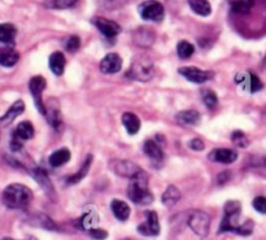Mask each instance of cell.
Here are the masks:
<instances>
[{
    "label": "cell",
    "mask_w": 266,
    "mask_h": 240,
    "mask_svg": "<svg viewBox=\"0 0 266 240\" xmlns=\"http://www.w3.org/2000/svg\"><path fill=\"white\" fill-rule=\"evenodd\" d=\"M153 74H155V65H153L151 59L146 56V55L135 56L129 72H127V77L135 81H141V82L151 81Z\"/></svg>",
    "instance_id": "3957f363"
},
{
    "label": "cell",
    "mask_w": 266,
    "mask_h": 240,
    "mask_svg": "<svg viewBox=\"0 0 266 240\" xmlns=\"http://www.w3.org/2000/svg\"><path fill=\"white\" fill-rule=\"evenodd\" d=\"M179 200H180V191L175 186L168 187V189L165 190V192L163 194V197H161V201H163L164 205L169 206V208L174 206Z\"/></svg>",
    "instance_id": "4dcf8cb0"
},
{
    "label": "cell",
    "mask_w": 266,
    "mask_h": 240,
    "mask_svg": "<svg viewBox=\"0 0 266 240\" xmlns=\"http://www.w3.org/2000/svg\"><path fill=\"white\" fill-rule=\"evenodd\" d=\"M92 23L97 28V30L104 35V37L109 38H116L121 33V26L118 25L115 21L108 20V18L104 17H95L92 20Z\"/></svg>",
    "instance_id": "7c38bea8"
},
{
    "label": "cell",
    "mask_w": 266,
    "mask_h": 240,
    "mask_svg": "<svg viewBox=\"0 0 266 240\" xmlns=\"http://www.w3.org/2000/svg\"><path fill=\"white\" fill-rule=\"evenodd\" d=\"M263 68H265V70H266V56H265V59H263Z\"/></svg>",
    "instance_id": "f6af8a7d"
},
{
    "label": "cell",
    "mask_w": 266,
    "mask_h": 240,
    "mask_svg": "<svg viewBox=\"0 0 266 240\" xmlns=\"http://www.w3.org/2000/svg\"><path fill=\"white\" fill-rule=\"evenodd\" d=\"M22 148V140L18 139L15 134H13V139L11 140V149L13 152H17Z\"/></svg>",
    "instance_id": "7bdbcfd3"
},
{
    "label": "cell",
    "mask_w": 266,
    "mask_h": 240,
    "mask_svg": "<svg viewBox=\"0 0 266 240\" xmlns=\"http://www.w3.org/2000/svg\"><path fill=\"white\" fill-rule=\"evenodd\" d=\"M91 163H92V156L91 154H89L87 156V158L85 160V163L82 164V166H81V169L78 170L75 174L70 175V177L66 178V184H69V186H73V184H78V183L81 182V180L83 179V178L86 177L87 173L90 172V168H91Z\"/></svg>",
    "instance_id": "cb8c5ba5"
},
{
    "label": "cell",
    "mask_w": 266,
    "mask_h": 240,
    "mask_svg": "<svg viewBox=\"0 0 266 240\" xmlns=\"http://www.w3.org/2000/svg\"><path fill=\"white\" fill-rule=\"evenodd\" d=\"M187 2H189L190 8L201 17H206L212 13V7L208 0H187Z\"/></svg>",
    "instance_id": "f1b7e54d"
},
{
    "label": "cell",
    "mask_w": 266,
    "mask_h": 240,
    "mask_svg": "<svg viewBox=\"0 0 266 240\" xmlns=\"http://www.w3.org/2000/svg\"><path fill=\"white\" fill-rule=\"evenodd\" d=\"M231 142L239 148H246L249 146V140L247 138V135L244 134L241 130H235L231 134Z\"/></svg>",
    "instance_id": "8d00e7d4"
},
{
    "label": "cell",
    "mask_w": 266,
    "mask_h": 240,
    "mask_svg": "<svg viewBox=\"0 0 266 240\" xmlns=\"http://www.w3.org/2000/svg\"><path fill=\"white\" fill-rule=\"evenodd\" d=\"M33 196L34 195L29 187L20 183H12L4 189L2 200L9 209H25L33 201Z\"/></svg>",
    "instance_id": "6da1fadb"
},
{
    "label": "cell",
    "mask_w": 266,
    "mask_h": 240,
    "mask_svg": "<svg viewBox=\"0 0 266 240\" xmlns=\"http://www.w3.org/2000/svg\"><path fill=\"white\" fill-rule=\"evenodd\" d=\"M111 209H112V213L115 215V217L117 218L118 221H126L127 218L130 217V206L122 200H113L111 203Z\"/></svg>",
    "instance_id": "484cf974"
},
{
    "label": "cell",
    "mask_w": 266,
    "mask_h": 240,
    "mask_svg": "<svg viewBox=\"0 0 266 240\" xmlns=\"http://www.w3.org/2000/svg\"><path fill=\"white\" fill-rule=\"evenodd\" d=\"M225 216H223V220L221 222L220 226V234L222 232H235L237 229V221H239V216H241L242 211V205L239 201L236 200H230L225 204Z\"/></svg>",
    "instance_id": "277c9868"
},
{
    "label": "cell",
    "mask_w": 266,
    "mask_h": 240,
    "mask_svg": "<svg viewBox=\"0 0 266 240\" xmlns=\"http://www.w3.org/2000/svg\"><path fill=\"white\" fill-rule=\"evenodd\" d=\"M236 158H237V152H235L234 149H229V148L213 149V151L209 153V160L213 161V163L232 164L234 161H236Z\"/></svg>",
    "instance_id": "e0dca14e"
},
{
    "label": "cell",
    "mask_w": 266,
    "mask_h": 240,
    "mask_svg": "<svg viewBox=\"0 0 266 240\" xmlns=\"http://www.w3.org/2000/svg\"><path fill=\"white\" fill-rule=\"evenodd\" d=\"M146 222L138 226V232L144 236H157L160 234V221H158L157 213L153 210H147Z\"/></svg>",
    "instance_id": "8fae6325"
},
{
    "label": "cell",
    "mask_w": 266,
    "mask_h": 240,
    "mask_svg": "<svg viewBox=\"0 0 266 240\" xmlns=\"http://www.w3.org/2000/svg\"><path fill=\"white\" fill-rule=\"evenodd\" d=\"M48 65L51 72L54 73L55 75H61L65 70V65H66V60L65 56H64L63 52H54V54L49 56L48 60Z\"/></svg>",
    "instance_id": "7402d4cb"
},
{
    "label": "cell",
    "mask_w": 266,
    "mask_h": 240,
    "mask_svg": "<svg viewBox=\"0 0 266 240\" xmlns=\"http://www.w3.org/2000/svg\"><path fill=\"white\" fill-rule=\"evenodd\" d=\"M46 86H47V81L44 79V77H42V75H35V77H33L29 82V90L33 99H34L35 106H37L38 111H39L43 116L44 113H46V105H44L43 100H42V94H43Z\"/></svg>",
    "instance_id": "52a82bcc"
},
{
    "label": "cell",
    "mask_w": 266,
    "mask_h": 240,
    "mask_svg": "<svg viewBox=\"0 0 266 240\" xmlns=\"http://www.w3.org/2000/svg\"><path fill=\"white\" fill-rule=\"evenodd\" d=\"M189 227L194 234L200 237H206L210 229V217L205 211L196 210L189 217Z\"/></svg>",
    "instance_id": "8992f818"
},
{
    "label": "cell",
    "mask_w": 266,
    "mask_h": 240,
    "mask_svg": "<svg viewBox=\"0 0 266 240\" xmlns=\"http://www.w3.org/2000/svg\"><path fill=\"white\" fill-rule=\"evenodd\" d=\"M65 48L68 49L69 52H72V54L77 52L78 49L81 48L79 37H77V35H72V37H69L65 43Z\"/></svg>",
    "instance_id": "f35d334b"
},
{
    "label": "cell",
    "mask_w": 266,
    "mask_h": 240,
    "mask_svg": "<svg viewBox=\"0 0 266 240\" xmlns=\"http://www.w3.org/2000/svg\"><path fill=\"white\" fill-rule=\"evenodd\" d=\"M231 11L236 15H246L253 7L255 0H229Z\"/></svg>",
    "instance_id": "d6a6232c"
},
{
    "label": "cell",
    "mask_w": 266,
    "mask_h": 240,
    "mask_svg": "<svg viewBox=\"0 0 266 240\" xmlns=\"http://www.w3.org/2000/svg\"><path fill=\"white\" fill-rule=\"evenodd\" d=\"M253 229H255V223H253V221L248 220L244 223H242V225L237 226L235 234L242 235V236H249L253 232Z\"/></svg>",
    "instance_id": "74e56055"
},
{
    "label": "cell",
    "mask_w": 266,
    "mask_h": 240,
    "mask_svg": "<svg viewBox=\"0 0 266 240\" xmlns=\"http://www.w3.org/2000/svg\"><path fill=\"white\" fill-rule=\"evenodd\" d=\"M182 77L186 78L187 81L192 83H200L206 82V81H210L215 77V73L209 72V70H203V69H199L196 66H184V68H179L178 70Z\"/></svg>",
    "instance_id": "30bf717a"
},
{
    "label": "cell",
    "mask_w": 266,
    "mask_h": 240,
    "mask_svg": "<svg viewBox=\"0 0 266 240\" xmlns=\"http://www.w3.org/2000/svg\"><path fill=\"white\" fill-rule=\"evenodd\" d=\"M111 168L113 169V172L117 175L123 178H129V179H131V178L137 177L142 172H144L141 166L135 165L134 163L127 160H113L111 163Z\"/></svg>",
    "instance_id": "9c48e42d"
},
{
    "label": "cell",
    "mask_w": 266,
    "mask_h": 240,
    "mask_svg": "<svg viewBox=\"0 0 266 240\" xmlns=\"http://www.w3.org/2000/svg\"><path fill=\"white\" fill-rule=\"evenodd\" d=\"M195 52L194 44H191L187 40H180L177 46V54L180 59H189L191 58Z\"/></svg>",
    "instance_id": "e575fe53"
},
{
    "label": "cell",
    "mask_w": 266,
    "mask_h": 240,
    "mask_svg": "<svg viewBox=\"0 0 266 240\" xmlns=\"http://www.w3.org/2000/svg\"><path fill=\"white\" fill-rule=\"evenodd\" d=\"M256 211L261 213V215H266V196H257L255 197V200L252 203Z\"/></svg>",
    "instance_id": "ab89813d"
},
{
    "label": "cell",
    "mask_w": 266,
    "mask_h": 240,
    "mask_svg": "<svg viewBox=\"0 0 266 240\" xmlns=\"http://www.w3.org/2000/svg\"><path fill=\"white\" fill-rule=\"evenodd\" d=\"M70 157H72V154H70V151L68 148H60L49 156V165L54 166V168H60V166L65 165L70 160Z\"/></svg>",
    "instance_id": "4316f807"
},
{
    "label": "cell",
    "mask_w": 266,
    "mask_h": 240,
    "mask_svg": "<svg viewBox=\"0 0 266 240\" xmlns=\"http://www.w3.org/2000/svg\"><path fill=\"white\" fill-rule=\"evenodd\" d=\"M78 0H44L43 6L52 9H66L74 6Z\"/></svg>",
    "instance_id": "836d02e7"
},
{
    "label": "cell",
    "mask_w": 266,
    "mask_h": 240,
    "mask_svg": "<svg viewBox=\"0 0 266 240\" xmlns=\"http://www.w3.org/2000/svg\"><path fill=\"white\" fill-rule=\"evenodd\" d=\"M127 195L130 200L138 205H149L153 201V195L148 189V175L146 172H142L139 175L130 179Z\"/></svg>",
    "instance_id": "7a4b0ae2"
},
{
    "label": "cell",
    "mask_w": 266,
    "mask_h": 240,
    "mask_svg": "<svg viewBox=\"0 0 266 240\" xmlns=\"http://www.w3.org/2000/svg\"><path fill=\"white\" fill-rule=\"evenodd\" d=\"M99 68L104 74H115V73L120 72L122 68V59L118 54L111 52L104 56L103 60L99 64Z\"/></svg>",
    "instance_id": "4fadbf2b"
},
{
    "label": "cell",
    "mask_w": 266,
    "mask_h": 240,
    "mask_svg": "<svg viewBox=\"0 0 266 240\" xmlns=\"http://www.w3.org/2000/svg\"><path fill=\"white\" fill-rule=\"evenodd\" d=\"M164 142H157V139H148L143 146L144 153L155 164H161L164 161Z\"/></svg>",
    "instance_id": "5bb4252c"
},
{
    "label": "cell",
    "mask_w": 266,
    "mask_h": 240,
    "mask_svg": "<svg viewBox=\"0 0 266 240\" xmlns=\"http://www.w3.org/2000/svg\"><path fill=\"white\" fill-rule=\"evenodd\" d=\"M20 60V54L12 47H2L0 48V65L4 68H12Z\"/></svg>",
    "instance_id": "ffe728a7"
},
{
    "label": "cell",
    "mask_w": 266,
    "mask_h": 240,
    "mask_svg": "<svg viewBox=\"0 0 266 240\" xmlns=\"http://www.w3.org/2000/svg\"><path fill=\"white\" fill-rule=\"evenodd\" d=\"M235 83L237 86L242 87L244 91H248L251 94H255V92L262 90L263 85L260 81V78L256 74H253L252 72H241L235 75Z\"/></svg>",
    "instance_id": "ba28073f"
},
{
    "label": "cell",
    "mask_w": 266,
    "mask_h": 240,
    "mask_svg": "<svg viewBox=\"0 0 266 240\" xmlns=\"http://www.w3.org/2000/svg\"><path fill=\"white\" fill-rule=\"evenodd\" d=\"M32 175H33V178L37 180L38 184L43 189V191L46 192L47 196H48L49 199H56V191H55L54 184H52L51 179H49V177H48V174L46 173V170H43V169H40V168H37L33 170Z\"/></svg>",
    "instance_id": "9a60e30c"
},
{
    "label": "cell",
    "mask_w": 266,
    "mask_h": 240,
    "mask_svg": "<svg viewBox=\"0 0 266 240\" xmlns=\"http://www.w3.org/2000/svg\"><path fill=\"white\" fill-rule=\"evenodd\" d=\"M175 120L182 126H196L200 123L201 116L199 112L189 109V111H180L179 113H177Z\"/></svg>",
    "instance_id": "d6986e66"
},
{
    "label": "cell",
    "mask_w": 266,
    "mask_h": 240,
    "mask_svg": "<svg viewBox=\"0 0 266 240\" xmlns=\"http://www.w3.org/2000/svg\"><path fill=\"white\" fill-rule=\"evenodd\" d=\"M134 42L138 44V46L144 47H151L155 42V34L148 29H138L137 32L134 33Z\"/></svg>",
    "instance_id": "d4e9b609"
},
{
    "label": "cell",
    "mask_w": 266,
    "mask_h": 240,
    "mask_svg": "<svg viewBox=\"0 0 266 240\" xmlns=\"http://www.w3.org/2000/svg\"><path fill=\"white\" fill-rule=\"evenodd\" d=\"M229 179H230V172H222L220 175H218V182H220V184H225Z\"/></svg>",
    "instance_id": "ee69618b"
},
{
    "label": "cell",
    "mask_w": 266,
    "mask_h": 240,
    "mask_svg": "<svg viewBox=\"0 0 266 240\" xmlns=\"http://www.w3.org/2000/svg\"><path fill=\"white\" fill-rule=\"evenodd\" d=\"M189 146H190V148L194 149V151L200 152V151H203L204 147H205V144H204V142L201 139H199V138H195V139L190 140Z\"/></svg>",
    "instance_id": "b9f144b4"
},
{
    "label": "cell",
    "mask_w": 266,
    "mask_h": 240,
    "mask_svg": "<svg viewBox=\"0 0 266 240\" xmlns=\"http://www.w3.org/2000/svg\"><path fill=\"white\" fill-rule=\"evenodd\" d=\"M97 223H99V215L94 208L87 209L82 215V217L79 218V227L82 230H86V231L95 229Z\"/></svg>",
    "instance_id": "44dd1931"
},
{
    "label": "cell",
    "mask_w": 266,
    "mask_h": 240,
    "mask_svg": "<svg viewBox=\"0 0 266 240\" xmlns=\"http://www.w3.org/2000/svg\"><path fill=\"white\" fill-rule=\"evenodd\" d=\"M89 234H90V236L95 240H105L107 237H108V232H107L105 230L96 229V227L92 230H90Z\"/></svg>",
    "instance_id": "60d3db41"
},
{
    "label": "cell",
    "mask_w": 266,
    "mask_h": 240,
    "mask_svg": "<svg viewBox=\"0 0 266 240\" xmlns=\"http://www.w3.org/2000/svg\"><path fill=\"white\" fill-rule=\"evenodd\" d=\"M44 105H46V113H44V116H46V118L48 120L49 125H51L54 129L59 130L60 129L61 123H63L59 103L55 100V99H51L48 105H47V104H44Z\"/></svg>",
    "instance_id": "ac0fdd59"
},
{
    "label": "cell",
    "mask_w": 266,
    "mask_h": 240,
    "mask_svg": "<svg viewBox=\"0 0 266 240\" xmlns=\"http://www.w3.org/2000/svg\"><path fill=\"white\" fill-rule=\"evenodd\" d=\"M17 29L12 23H0V42L2 43L12 44L15 43Z\"/></svg>",
    "instance_id": "83f0119b"
},
{
    "label": "cell",
    "mask_w": 266,
    "mask_h": 240,
    "mask_svg": "<svg viewBox=\"0 0 266 240\" xmlns=\"http://www.w3.org/2000/svg\"><path fill=\"white\" fill-rule=\"evenodd\" d=\"M29 222L32 223V225L38 226V227H42V229L58 230V226L55 225L54 221H52L48 216L43 215V213H38V215L32 216Z\"/></svg>",
    "instance_id": "f546056e"
},
{
    "label": "cell",
    "mask_w": 266,
    "mask_h": 240,
    "mask_svg": "<svg viewBox=\"0 0 266 240\" xmlns=\"http://www.w3.org/2000/svg\"><path fill=\"white\" fill-rule=\"evenodd\" d=\"M138 11L141 17L146 21L160 22L165 17V9L157 0H147L139 6Z\"/></svg>",
    "instance_id": "5b68a950"
},
{
    "label": "cell",
    "mask_w": 266,
    "mask_h": 240,
    "mask_svg": "<svg viewBox=\"0 0 266 240\" xmlns=\"http://www.w3.org/2000/svg\"><path fill=\"white\" fill-rule=\"evenodd\" d=\"M25 111V103L22 100H16L12 104L11 108L4 113V116L0 117V127H7L11 125L18 116H21Z\"/></svg>",
    "instance_id": "2e32d148"
},
{
    "label": "cell",
    "mask_w": 266,
    "mask_h": 240,
    "mask_svg": "<svg viewBox=\"0 0 266 240\" xmlns=\"http://www.w3.org/2000/svg\"><path fill=\"white\" fill-rule=\"evenodd\" d=\"M201 99H203L204 104H205L208 108H215L218 103V97L216 95L215 91L212 90H208V89H204L201 90Z\"/></svg>",
    "instance_id": "d590c367"
},
{
    "label": "cell",
    "mask_w": 266,
    "mask_h": 240,
    "mask_svg": "<svg viewBox=\"0 0 266 240\" xmlns=\"http://www.w3.org/2000/svg\"><path fill=\"white\" fill-rule=\"evenodd\" d=\"M15 135L21 140H29L34 137V126L30 121H22L16 127Z\"/></svg>",
    "instance_id": "1f68e13d"
},
{
    "label": "cell",
    "mask_w": 266,
    "mask_h": 240,
    "mask_svg": "<svg viewBox=\"0 0 266 240\" xmlns=\"http://www.w3.org/2000/svg\"><path fill=\"white\" fill-rule=\"evenodd\" d=\"M122 125L125 126L126 131L130 135H137L141 130V120L134 113L126 112L122 115Z\"/></svg>",
    "instance_id": "603a6c76"
},
{
    "label": "cell",
    "mask_w": 266,
    "mask_h": 240,
    "mask_svg": "<svg viewBox=\"0 0 266 240\" xmlns=\"http://www.w3.org/2000/svg\"><path fill=\"white\" fill-rule=\"evenodd\" d=\"M2 240H15V239H11V237H3Z\"/></svg>",
    "instance_id": "bcb514c9"
}]
</instances>
